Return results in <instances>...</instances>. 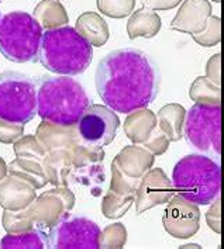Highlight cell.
I'll return each instance as SVG.
<instances>
[{
  "mask_svg": "<svg viewBox=\"0 0 224 249\" xmlns=\"http://www.w3.org/2000/svg\"><path fill=\"white\" fill-rule=\"evenodd\" d=\"M96 90L109 108L131 113L152 103L161 88L155 61L137 48H120L103 56L96 68Z\"/></svg>",
  "mask_w": 224,
  "mask_h": 249,
  "instance_id": "obj_1",
  "label": "cell"
},
{
  "mask_svg": "<svg viewBox=\"0 0 224 249\" xmlns=\"http://www.w3.org/2000/svg\"><path fill=\"white\" fill-rule=\"evenodd\" d=\"M37 113L44 121L55 125L78 124L91 106L88 93L71 76H40L36 79Z\"/></svg>",
  "mask_w": 224,
  "mask_h": 249,
  "instance_id": "obj_2",
  "label": "cell"
},
{
  "mask_svg": "<svg viewBox=\"0 0 224 249\" xmlns=\"http://www.w3.org/2000/svg\"><path fill=\"white\" fill-rule=\"evenodd\" d=\"M38 59L41 65L53 73L76 76L92 64L93 50L75 28L58 27L42 33Z\"/></svg>",
  "mask_w": 224,
  "mask_h": 249,
  "instance_id": "obj_3",
  "label": "cell"
},
{
  "mask_svg": "<svg viewBox=\"0 0 224 249\" xmlns=\"http://www.w3.org/2000/svg\"><path fill=\"white\" fill-rule=\"evenodd\" d=\"M172 184L179 196L198 206H207L220 196V165L205 155H187L175 165Z\"/></svg>",
  "mask_w": 224,
  "mask_h": 249,
  "instance_id": "obj_4",
  "label": "cell"
},
{
  "mask_svg": "<svg viewBox=\"0 0 224 249\" xmlns=\"http://www.w3.org/2000/svg\"><path fill=\"white\" fill-rule=\"evenodd\" d=\"M42 28L24 12H12L0 18V53L14 64H28L38 59Z\"/></svg>",
  "mask_w": 224,
  "mask_h": 249,
  "instance_id": "obj_5",
  "label": "cell"
},
{
  "mask_svg": "<svg viewBox=\"0 0 224 249\" xmlns=\"http://www.w3.org/2000/svg\"><path fill=\"white\" fill-rule=\"evenodd\" d=\"M37 113L36 83L27 75L7 71L0 75V118L27 124Z\"/></svg>",
  "mask_w": 224,
  "mask_h": 249,
  "instance_id": "obj_6",
  "label": "cell"
},
{
  "mask_svg": "<svg viewBox=\"0 0 224 249\" xmlns=\"http://www.w3.org/2000/svg\"><path fill=\"white\" fill-rule=\"evenodd\" d=\"M184 134L187 142L199 151L220 158L222 155V107L196 103L186 111Z\"/></svg>",
  "mask_w": 224,
  "mask_h": 249,
  "instance_id": "obj_7",
  "label": "cell"
},
{
  "mask_svg": "<svg viewBox=\"0 0 224 249\" xmlns=\"http://www.w3.org/2000/svg\"><path fill=\"white\" fill-rule=\"evenodd\" d=\"M99 225L86 218L64 214L47 232V248H99Z\"/></svg>",
  "mask_w": 224,
  "mask_h": 249,
  "instance_id": "obj_8",
  "label": "cell"
},
{
  "mask_svg": "<svg viewBox=\"0 0 224 249\" xmlns=\"http://www.w3.org/2000/svg\"><path fill=\"white\" fill-rule=\"evenodd\" d=\"M76 125L85 144L106 146L116 138L120 120L114 110L102 105H92L85 110Z\"/></svg>",
  "mask_w": 224,
  "mask_h": 249,
  "instance_id": "obj_9",
  "label": "cell"
},
{
  "mask_svg": "<svg viewBox=\"0 0 224 249\" xmlns=\"http://www.w3.org/2000/svg\"><path fill=\"white\" fill-rule=\"evenodd\" d=\"M75 206V196L65 186H56L36 197L24 210L30 215L36 228L50 230L64 214Z\"/></svg>",
  "mask_w": 224,
  "mask_h": 249,
  "instance_id": "obj_10",
  "label": "cell"
},
{
  "mask_svg": "<svg viewBox=\"0 0 224 249\" xmlns=\"http://www.w3.org/2000/svg\"><path fill=\"white\" fill-rule=\"evenodd\" d=\"M165 231L176 239H187L196 235L200 227V211L198 204L185 198L173 196L162 215Z\"/></svg>",
  "mask_w": 224,
  "mask_h": 249,
  "instance_id": "obj_11",
  "label": "cell"
},
{
  "mask_svg": "<svg viewBox=\"0 0 224 249\" xmlns=\"http://www.w3.org/2000/svg\"><path fill=\"white\" fill-rule=\"evenodd\" d=\"M175 196V187L172 180L161 168L151 169L141 178L135 192V206L137 214L151 210L164 203H168Z\"/></svg>",
  "mask_w": 224,
  "mask_h": 249,
  "instance_id": "obj_12",
  "label": "cell"
},
{
  "mask_svg": "<svg viewBox=\"0 0 224 249\" xmlns=\"http://www.w3.org/2000/svg\"><path fill=\"white\" fill-rule=\"evenodd\" d=\"M211 16V4L209 0H184L176 16L171 21V30L198 34L205 30Z\"/></svg>",
  "mask_w": 224,
  "mask_h": 249,
  "instance_id": "obj_13",
  "label": "cell"
},
{
  "mask_svg": "<svg viewBox=\"0 0 224 249\" xmlns=\"http://www.w3.org/2000/svg\"><path fill=\"white\" fill-rule=\"evenodd\" d=\"M36 197V189L14 175L7 173L0 180V207L4 210H24Z\"/></svg>",
  "mask_w": 224,
  "mask_h": 249,
  "instance_id": "obj_14",
  "label": "cell"
},
{
  "mask_svg": "<svg viewBox=\"0 0 224 249\" xmlns=\"http://www.w3.org/2000/svg\"><path fill=\"white\" fill-rule=\"evenodd\" d=\"M155 155L138 144L124 146L113 159L121 172L132 179H141L154 165Z\"/></svg>",
  "mask_w": 224,
  "mask_h": 249,
  "instance_id": "obj_15",
  "label": "cell"
},
{
  "mask_svg": "<svg viewBox=\"0 0 224 249\" xmlns=\"http://www.w3.org/2000/svg\"><path fill=\"white\" fill-rule=\"evenodd\" d=\"M36 138L45 149V152L61 149V148H69L80 142V135L76 124L64 127V125H55L44 120L41 121L37 128Z\"/></svg>",
  "mask_w": 224,
  "mask_h": 249,
  "instance_id": "obj_16",
  "label": "cell"
},
{
  "mask_svg": "<svg viewBox=\"0 0 224 249\" xmlns=\"http://www.w3.org/2000/svg\"><path fill=\"white\" fill-rule=\"evenodd\" d=\"M75 30L82 38H85L92 47H103L110 37L107 21L94 12H85L76 18Z\"/></svg>",
  "mask_w": 224,
  "mask_h": 249,
  "instance_id": "obj_17",
  "label": "cell"
},
{
  "mask_svg": "<svg viewBox=\"0 0 224 249\" xmlns=\"http://www.w3.org/2000/svg\"><path fill=\"white\" fill-rule=\"evenodd\" d=\"M157 127V116L149 108H138L129 113L124 121V132L134 144H144Z\"/></svg>",
  "mask_w": 224,
  "mask_h": 249,
  "instance_id": "obj_18",
  "label": "cell"
},
{
  "mask_svg": "<svg viewBox=\"0 0 224 249\" xmlns=\"http://www.w3.org/2000/svg\"><path fill=\"white\" fill-rule=\"evenodd\" d=\"M162 27V20L155 10L151 9H138L132 12L127 23L129 38H152L159 33Z\"/></svg>",
  "mask_w": 224,
  "mask_h": 249,
  "instance_id": "obj_19",
  "label": "cell"
},
{
  "mask_svg": "<svg viewBox=\"0 0 224 249\" xmlns=\"http://www.w3.org/2000/svg\"><path fill=\"white\" fill-rule=\"evenodd\" d=\"M185 116H186L185 107L178 103L164 106L158 111L157 124L159 128L167 134L171 142H176L182 138Z\"/></svg>",
  "mask_w": 224,
  "mask_h": 249,
  "instance_id": "obj_20",
  "label": "cell"
},
{
  "mask_svg": "<svg viewBox=\"0 0 224 249\" xmlns=\"http://www.w3.org/2000/svg\"><path fill=\"white\" fill-rule=\"evenodd\" d=\"M7 173L26 180L27 183L31 184L36 190L42 189L48 183L44 169H42V165L38 160L16 158L7 165Z\"/></svg>",
  "mask_w": 224,
  "mask_h": 249,
  "instance_id": "obj_21",
  "label": "cell"
},
{
  "mask_svg": "<svg viewBox=\"0 0 224 249\" xmlns=\"http://www.w3.org/2000/svg\"><path fill=\"white\" fill-rule=\"evenodd\" d=\"M33 17L40 23L41 28L45 30L64 27L69 23L65 7L58 0H42L34 9Z\"/></svg>",
  "mask_w": 224,
  "mask_h": 249,
  "instance_id": "obj_22",
  "label": "cell"
},
{
  "mask_svg": "<svg viewBox=\"0 0 224 249\" xmlns=\"http://www.w3.org/2000/svg\"><path fill=\"white\" fill-rule=\"evenodd\" d=\"M0 248L20 249V248H47V231L41 228H33L19 234H9L0 241Z\"/></svg>",
  "mask_w": 224,
  "mask_h": 249,
  "instance_id": "obj_23",
  "label": "cell"
},
{
  "mask_svg": "<svg viewBox=\"0 0 224 249\" xmlns=\"http://www.w3.org/2000/svg\"><path fill=\"white\" fill-rule=\"evenodd\" d=\"M220 86L213 83L206 76H199L190 85L189 96L193 102L200 105L220 106L222 105V92Z\"/></svg>",
  "mask_w": 224,
  "mask_h": 249,
  "instance_id": "obj_24",
  "label": "cell"
},
{
  "mask_svg": "<svg viewBox=\"0 0 224 249\" xmlns=\"http://www.w3.org/2000/svg\"><path fill=\"white\" fill-rule=\"evenodd\" d=\"M134 200H135V193L117 195V193L109 190L102 201V213L106 218H110V220L121 218L131 209Z\"/></svg>",
  "mask_w": 224,
  "mask_h": 249,
  "instance_id": "obj_25",
  "label": "cell"
},
{
  "mask_svg": "<svg viewBox=\"0 0 224 249\" xmlns=\"http://www.w3.org/2000/svg\"><path fill=\"white\" fill-rule=\"evenodd\" d=\"M14 144L16 158L21 159H33L41 162L45 157V149L41 146L38 140L34 135H21Z\"/></svg>",
  "mask_w": 224,
  "mask_h": 249,
  "instance_id": "obj_26",
  "label": "cell"
},
{
  "mask_svg": "<svg viewBox=\"0 0 224 249\" xmlns=\"http://www.w3.org/2000/svg\"><path fill=\"white\" fill-rule=\"evenodd\" d=\"M192 38L202 47H214L222 41V18L219 16H210L203 31L192 34Z\"/></svg>",
  "mask_w": 224,
  "mask_h": 249,
  "instance_id": "obj_27",
  "label": "cell"
},
{
  "mask_svg": "<svg viewBox=\"0 0 224 249\" xmlns=\"http://www.w3.org/2000/svg\"><path fill=\"white\" fill-rule=\"evenodd\" d=\"M99 12L110 18H124L134 12L135 0H96Z\"/></svg>",
  "mask_w": 224,
  "mask_h": 249,
  "instance_id": "obj_28",
  "label": "cell"
},
{
  "mask_svg": "<svg viewBox=\"0 0 224 249\" xmlns=\"http://www.w3.org/2000/svg\"><path fill=\"white\" fill-rule=\"evenodd\" d=\"M127 242V230L123 224L114 223L107 225L100 232L99 248H123Z\"/></svg>",
  "mask_w": 224,
  "mask_h": 249,
  "instance_id": "obj_29",
  "label": "cell"
},
{
  "mask_svg": "<svg viewBox=\"0 0 224 249\" xmlns=\"http://www.w3.org/2000/svg\"><path fill=\"white\" fill-rule=\"evenodd\" d=\"M141 179H132L126 176L119 166L116 165V162H112V182H110V189L112 192L117 193V195H130L135 193L137 187L140 184Z\"/></svg>",
  "mask_w": 224,
  "mask_h": 249,
  "instance_id": "obj_30",
  "label": "cell"
},
{
  "mask_svg": "<svg viewBox=\"0 0 224 249\" xmlns=\"http://www.w3.org/2000/svg\"><path fill=\"white\" fill-rule=\"evenodd\" d=\"M169 144H171L169 138L167 137V134L162 131L158 127V124H157V127L152 130L151 135L148 137V140L143 144V146L147 148L148 151H151L154 155H162V154H165L168 151Z\"/></svg>",
  "mask_w": 224,
  "mask_h": 249,
  "instance_id": "obj_31",
  "label": "cell"
},
{
  "mask_svg": "<svg viewBox=\"0 0 224 249\" xmlns=\"http://www.w3.org/2000/svg\"><path fill=\"white\" fill-rule=\"evenodd\" d=\"M24 134V124L12 123L0 118V142L13 144Z\"/></svg>",
  "mask_w": 224,
  "mask_h": 249,
  "instance_id": "obj_32",
  "label": "cell"
},
{
  "mask_svg": "<svg viewBox=\"0 0 224 249\" xmlns=\"http://www.w3.org/2000/svg\"><path fill=\"white\" fill-rule=\"evenodd\" d=\"M211 203H213V206L206 213V221L214 232L222 234V211H220L222 210V204H220L222 201H220V196Z\"/></svg>",
  "mask_w": 224,
  "mask_h": 249,
  "instance_id": "obj_33",
  "label": "cell"
},
{
  "mask_svg": "<svg viewBox=\"0 0 224 249\" xmlns=\"http://www.w3.org/2000/svg\"><path fill=\"white\" fill-rule=\"evenodd\" d=\"M206 78L210 79L217 86L222 85V53H217L206 64Z\"/></svg>",
  "mask_w": 224,
  "mask_h": 249,
  "instance_id": "obj_34",
  "label": "cell"
},
{
  "mask_svg": "<svg viewBox=\"0 0 224 249\" xmlns=\"http://www.w3.org/2000/svg\"><path fill=\"white\" fill-rule=\"evenodd\" d=\"M182 0H143V6L151 10H171L173 7L179 6Z\"/></svg>",
  "mask_w": 224,
  "mask_h": 249,
  "instance_id": "obj_35",
  "label": "cell"
},
{
  "mask_svg": "<svg viewBox=\"0 0 224 249\" xmlns=\"http://www.w3.org/2000/svg\"><path fill=\"white\" fill-rule=\"evenodd\" d=\"M7 175V165L6 162L3 160V158H0V180Z\"/></svg>",
  "mask_w": 224,
  "mask_h": 249,
  "instance_id": "obj_36",
  "label": "cell"
},
{
  "mask_svg": "<svg viewBox=\"0 0 224 249\" xmlns=\"http://www.w3.org/2000/svg\"><path fill=\"white\" fill-rule=\"evenodd\" d=\"M181 248H200L199 245H184V247H181Z\"/></svg>",
  "mask_w": 224,
  "mask_h": 249,
  "instance_id": "obj_37",
  "label": "cell"
},
{
  "mask_svg": "<svg viewBox=\"0 0 224 249\" xmlns=\"http://www.w3.org/2000/svg\"><path fill=\"white\" fill-rule=\"evenodd\" d=\"M213 1H216V3H222V0H213Z\"/></svg>",
  "mask_w": 224,
  "mask_h": 249,
  "instance_id": "obj_38",
  "label": "cell"
},
{
  "mask_svg": "<svg viewBox=\"0 0 224 249\" xmlns=\"http://www.w3.org/2000/svg\"><path fill=\"white\" fill-rule=\"evenodd\" d=\"M0 18H1V16H0Z\"/></svg>",
  "mask_w": 224,
  "mask_h": 249,
  "instance_id": "obj_39",
  "label": "cell"
},
{
  "mask_svg": "<svg viewBox=\"0 0 224 249\" xmlns=\"http://www.w3.org/2000/svg\"><path fill=\"white\" fill-rule=\"evenodd\" d=\"M0 1H1V0H0Z\"/></svg>",
  "mask_w": 224,
  "mask_h": 249,
  "instance_id": "obj_40",
  "label": "cell"
}]
</instances>
